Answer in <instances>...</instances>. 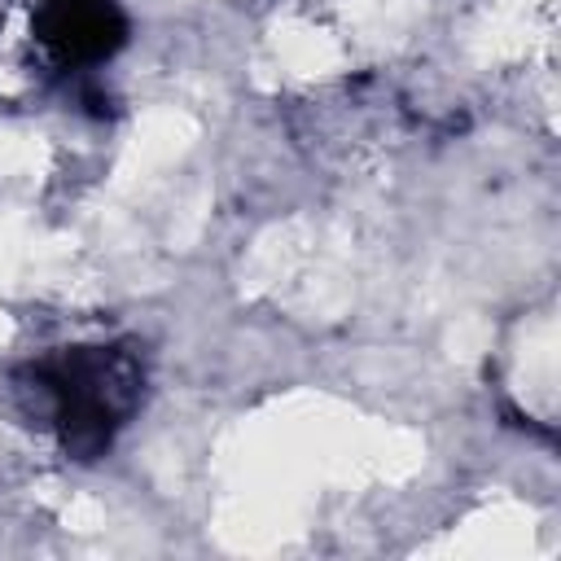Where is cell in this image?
<instances>
[{"label":"cell","instance_id":"6da1fadb","mask_svg":"<svg viewBox=\"0 0 561 561\" xmlns=\"http://www.w3.org/2000/svg\"><path fill=\"white\" fill-rule=\"evenodd\" d=\"M149 368L131 337L53 346L9 373L18 416L66 460H101L145 403Z\"/></svg>","mask_w":561,"mask_h":561},{"label":"cell","instance_id":"7a4b0ae2","mask_svg":"<svg viewBox=\"0 0 561 561\" xmlns=\"http://www.w3.org/2000/svg\"><path fill=\"white\" fill-rule=\"evenodd\" d=\"M131 35L123 0H35L31 39L61 75H83L123 53Z\"/></svg>","mask_w":561,"mask_h":561}]
</instances>
